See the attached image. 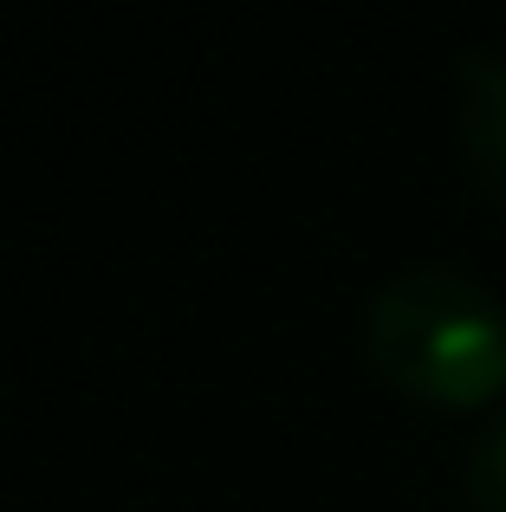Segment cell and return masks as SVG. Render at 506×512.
I'll return each mask as SVG.
<instances>
[{"instance_id":"obj_2","label":"cell","mask_w":506,"mask_h":512,"mask_svg":"<svg viewBox=\"0 0 506 512\" xmlns=\"http://www.w3.org/2000/svg\"><path fill=\"white\" fill-rule=\"evenodd\" d=\"M455 85H461L455 137L468 156V175L506 208V52H461Z\"/></svg>"},{"instance_id":"obj_1","label":"cell","mask_w":506,"mask_h":512,"mask_svg":"<svg viewBox=\"0 0 506 512\" xmlns=\"http://www.w3.org/2000/svg\"><path fill=\"white\" fill-rule=\"evenodd\" d=\"M364 350L422 409H487L506 389V305L455 266H409L370 299Z\"/></svg>"},{"instance_id":"obj_3","label":"cell","mask_w":506,"mask_h":512,"mask_svg":"<svg viewBox=\"0 0 506 512\" xmlns=\"http://www.w3.org/2000/svg\"><path fill=\"white\" fill-rule=\"evenodd\" d=\"M461 500H468V512H506V409L468 441V461H461Z\"/></svg>"}]
</instances>
